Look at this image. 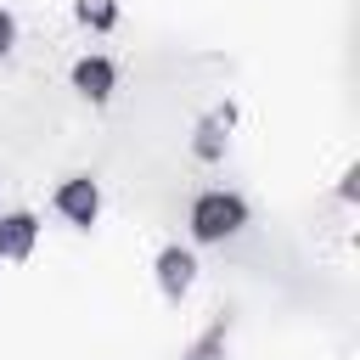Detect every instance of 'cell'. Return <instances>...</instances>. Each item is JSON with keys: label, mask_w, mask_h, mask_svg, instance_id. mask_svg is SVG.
I'll use <instances>...</instances> for the list:
<instances>
[{"label": "cell", "mask_w": 360, "mask_h": 360, "mask_svg": "<svg viewBox=\"0 0 360 360\" xmlns=\"http://www.w3.org/2000/svg\"><path fill=\"white\" fill-rule=\"evenodd\" d=\"M191 281H197V259H191L186 248H163V253H158V287H163L169 298H186Z\"/></svg>", "instance_id": "cell-4"}, {"label": "cell", "mask_w": 360, "mask_h": 360, "mask_svg": "<svg viewBox=\"0 0 360 360\" xmlns=\"http://www.w3.org/2000/svg\"><path fill=\"white\" fill-rule=\"evenodd\" d=\"M34 236H39L34 214H0V259H28Z\"/></svg>", "instance_id": "cell-5"}, {"label": "cell", "mask_w": 360, "mask_h": 360, "mask_svg": "<svg viewBox=\"0 0 360 360\" xmlns=\"http://www.w3.org/2000/svg\"><path fill=\"white\" fill-rule=\"evenodd\" d=\"M56 214H62L68 225H96V214H101V191H96V180H90V174L62 180V186H56Z\"/></svg>", "instance_id": "cell-2"}, {"label": "cell", "mask_w": 360, "mask_h": 360, "mask_svg": "<svg viewBox=\"0 0 360 360\" xmlns=\"http://www.w3.org/2000/svg\"><path fill=\"white\" fill-rule=\"evenodd\" d=\"M242 225H248V202L231 197V191H202V197L191 202V236H197V242H225V236H236Z\"/></svg>", "instance_id": "cell-1"}, {"label": "cell", "mask_w": 360, "mask_h": 360, "mask_svg": "<svg viewBox=\"0 0 360 360\" xmlns=\"http://www.w3.org/2000/svg\"><path fill=\"white\" fill-rule=\"evenodd\" d=\"M79 22H90V28H112V22H118V6H112V0H79Z\"/></svg>", "instance_id": "cell-7"}, {"label": "cell", "mask_w": 360, "mask_h": 360, "mask_svg": "<svg viewBox=\"0 0 360 360\" xmlns=\"http://www.w3.org/2000/svg\"><path fill=\"white\" fill-rule=\"evenodd\" d=\"M11 45H17V17H11V11H0V56H6Z\"/></svg>", "instance_id": "cell-8"}, {"label": "cell", "mask_w": 360, "mask_h": 360, "mask_svg": "<svg viewBox=\"0 0 360 360\" xmlns=\"http://www.w3.org/2000/svg\"><path fill=\"white\" fill-rule=\"evenodd\" d=\"M225 135H231V107H225V112H208V118L197 124L191 152H197V158H219V152H225Z\"/></svg>", "instance_id": "cell-6"}, {"label": "cell", "mask_w": 360, "mask_h": 360, "mask_svg": "<svg viewBox=\"0 0 360 360\" xmlns=\"http://www.w3.org/2000/svg\"><path fill=\"white\" fill-rule=\"evenodd\" d=\"M112 84H118V68H112L107 56H79V62H73V90H79L84 101H107Z\"/></svg>", "instance_id": "cell-3"}]
</instances>
